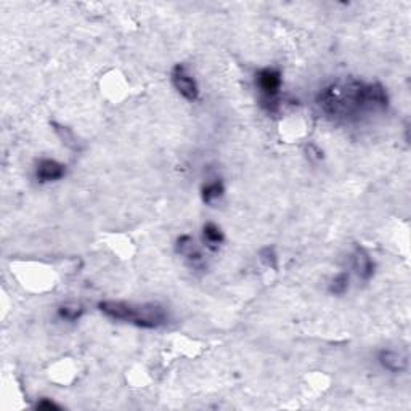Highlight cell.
Wrapping results in <instances>:
<instances>
[{
	"mask_svg": "<svg viewBox=\"0 0 411 411\" xmlns=\"http://www.w3.org/2000/svg\"><path fill=\"white\" fill-rule=\"evenodd\" d=\"M316 108L323 118L336 124H357L389 108L387 89L379 82L339 79L319 92Z\"/></svg>",
	"mask_w": 411,
	"mask_h": 411,
	"instance_id": "obj_1",
	"label": "cell"
},
{
	"mask_svg": "<svg viewBox=\"0 0 411 411\" xmlns=\"http://www.w3.org/2000/svg\"><path fill=\"white\" fill-rule=\"evenodd\" d=\"M98 310L114 321H123L144 330H158L169 321L167 310L155 302L132 304L125 300H102Z\"/></svg>",
	"mask_w": 411,
	"mask_h": 411,
	"instance_id": "obj_2",
	"label": "cell"
},
{
	"mask_svg": "<svg viewBox=\"0 0 411 411\" xmlns=\"http://www.w3.org/2000/svg\"><path fill=\"white\" fill-rule=\"evenodd\" d=\"M256 89L259 93V106L267 114H277L281 109L283 74L278 68L267 67L256 73Z\"/></svg>",
	"mask_w": 411,
	"mask_h": 411,
	"instance_id": "obj_3",
	"label": "cell"
},
{
	"mask_svg": "<svg viewBox=\"0 0 411 411\" xmlns=\"http://www.w3.org/2000/svg\"><path fill=\"white\" fill-rule=\"evenodd\" d=\"M172 87L186 102L200 100V85L185 64H175L171 71Z\"/></svg>",
	"mask_w": 411,
	"mask_h": 411,
	"instance_id": "obj_4",
	"label": "cell"
},
{
	"mask_svg": "<svg viewBox=\"0 0 411 411\" xmlns=\"http://www.w3.org/2000/svg\"><path fill=\"white\" fill-rule=\"evenodd\" d=\"M175 252L180 257H183L186 264L195 270H202L206 267L204 254L198 244H196L195 238L191 235H180V237L175 239Z\"/></svg>",
	"mask_w": 411,
	"mask_h": 411,
	"instance_id": "obj_5",
	"label": "cell"
},
{
	"mask_svg": "<svg viewBox=\"0 0 411 411\" xmlns=\"http://www.w3.org/2000/svg\"><path fill=\"white\" fill-rule=\"evenodd\" d=\"M67 172H68L67 164L60 162L57 160H52V158H42V160H39V162H37L34 175L37 182L46 185V183H53L64 179Z\"/></svg>",
	"mask_w": 411,
	"mask_h": 411,
	"instance_id": "obj_6",
	"label": "cell"
},
{
	"mask_svg": "<svg viewBox=\"0 0 411 411\" xmlns=\"http://www.w3.org/2000/svg\"><path fill=\"white\" fill-rule=\"evenodd\" d=\"M350 260H352V270L358 277V279H361V281H370L376 270V264L370 252L363 246H355L352 259Z\"/></svg>",
	"mask_w": 411,
	"mask_h": 411,
	"instance_id": "obj_7",
	"label": "cell"
},
{
	"mask_svg": "<svg viewBox=\"0 0 411 411\" xmlns=\"http://www.w3.org/2000/svg\"><path fill=\"white\" fill-rule=\"evenodd\" d=\"M377 363H379L382 370L392 372V375H402V372L408 370L407 355L391 349L379 350V354H377Z\"/></svg>",
	"mask_w": 411,
	"mask_h": 411,
	"instance_id": "obj_8",
	"label": "cell"
},
{
	"mask_svg": "<svg viewBox=\"0 0 411 411\" xmlns=\"http://www.w3.org/2000/svg\"><path fill=\"white\" fill-rule=\"evenodd\" d=\"M202 243L209 251H218V248L225 243V235H223L222 228L214 222H207L202 225Z\"/></svg>",
	"mask_w": 411,
	"mask_h": 411,
	"instance_id": "obj_9",
	"label": "cell"
},
{
	"mask_svg": "<svg viewBox=\"0 0 411 411\" xmlns=\"http://www.w3.org/2000/svg\"><path fill=\"white\" fill-rule=\"evenodd\" d=\"M223 195H225V185L222 179H214L201 186V200L206 206H214L223 198Z\"/></svg>",
	"mask_w": 411,
	"mask_h": 411,
	"instance_id": "obj_10",
	"label": "cell"
},
{
	"mask_svg": "<svg viewBox=\"0 0 411 411\" xmlns=\"http://www.w3.org/2000/svg\"><path fill=\"white\" fill-rule=\"evenodd\" d=\"M85 314V307L79 302H64L58 305L57 316L62 321L67 323H76L79 321Z\"/></svg>",
	"mask_w": 411,
	"mask_h": 411,
	"instance_id": "obj_11",
	"label": "cell"
},
{
	"mask_svg": "<svg viewBox=\"0 0 411 411\" xmlns=\"http://www.w3.org/2000/svg\"><path fill=\"white\" fill-rule=\"evenodd\" d=\"M350 288V275L347 272H341L334 277L328 284V293L331 295H344Z\"/></svg>",
	"mask_w": 411,
	"mask_h": 411,
	"instance_id": "obj_12",
	"label": "cell"
},
{
	"mask_svg": "<svg viewBox=\"0 0 411 411\" xmlns=\"http://www.w3.org/2000/svg\"><path fill=\"white\" fill-rule=\"evenodd\" d=\"M260 260L264 262V265L272 268V270H278V256H277V251L275 248H270V246H267L260 251Z\"/></svg>",
	"mask_w": 411,
	"mask_h": 411,
	"instance_id": "obj_13",
	"label": "cell"
},
{
	"mask_svg": "<svg viewBox=\"0 0 411 411\" xmlns=\"http://www.w3.org/2000/svg\"><path fill=\"white\" fill-rule=\"evenodd\" d=\"M36 408H39V410H60L62 407H60L58 403H55L53 400L43 397V398L39 400V402L36 403Z\"/></svg>",
	"mask_w": 411,
	"mask_h": 411,
	"instance_id": "obj_14",
	"label": "cell"
},
{
	"mask_svg": "<svg viewBox=\"0 0 411 411\" xmlns=\"http://www.w3.org/2000/svg\"><path fill=\"white\" fill-rule=\"evenodd\" d=\"M307 153H309L310 158H314V160H316V161L323 160V151L314 144H310L309 146H307Z\"/></svg>",
	"mask_w": 411,
	"mask_h": 411,
	"instance_id": "obj_15",
	"label": "cell"
}]
</instances>
